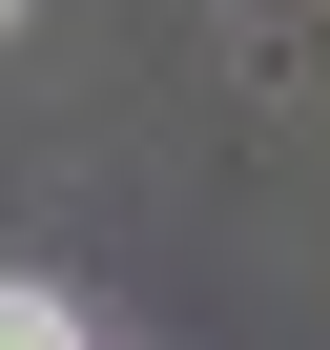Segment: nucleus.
Listing matches in <instances>:
<instances>
[{
  "label": "nucleus",
  "instance_id": "1",
  "mask_svg": "<svg viewBox=\"0 0 330 350\" xmlns=\"http://www.w3.org/2000/svg\"><path fill=\"white\" fill-rule=\"evenodd\" d=\"M0 350H83V288H0Z\"/></svg>",
  "mask_w": 330,
  "mask_h": 350
},
{
  "label": "nucleus",
  "instance_id": "2",
  "mask_svg": "<svg viewBox=\"0 0 330 350\" xmlns=\"http://www.w3.org/2000/svg\"><path fill=\"white\" fill-rule=\"evenodd\" d=\"M0 21H21V0H0Z\"/></svg>",
  "mask_w": 330,
  "mask_h": 350
}]
</instances>
